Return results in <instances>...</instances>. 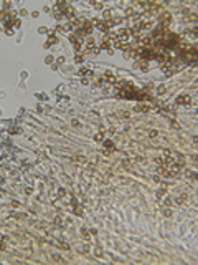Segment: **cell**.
Masks as SVG:
<instances>
[{
  "label": "cell",
  "instance_id": "cell-1",
  "mask_svg": "<svg viewBox=\"0 0 198 265\" xmlns=\"http://www.w3.org/2000/svg\"><path fill=\"white\" fill-rule=\"evenodd\" d=\"M177 103H190V96H180Z\"/></svg>",
  "mask_w": 198,
  "mask_h": 265
}]
</instances>
